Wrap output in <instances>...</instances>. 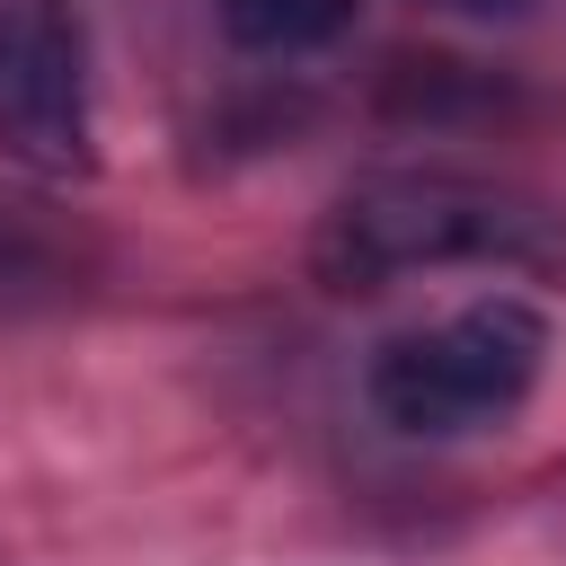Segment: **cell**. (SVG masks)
Here are the masks:
<instances>
[{
  "label": "cell",
  "mask_w": 566,
  "mask_h": 566,
  "mask_svg": "<svg viewBox=\"0 0 566 566\" xmlns=\"http://www.w3.org/2000/svg\"><path fill=\"white\" fill-rule=\"evenodd\" d=\"M548 371V318L522 301V292H486L433 327H407L371 354L363 371V398L380 424L398 433H478V424H504Z\"/></svg>",
  "instance_id": "cell-2"
},
{
  "label": "cell",
  "mask_w": 566,
  "mask_h": 566,
  "mask_svg": "<svg viewBox=\"0 0 566 566\" xmlns=\"http://www.w3.org/2000/svg\"><path fill=\"white\" fill-rule=\"evenodd\" d=\"M0 150L88 168V44L71 0H0Z\"/></svg>",
  "instance_id": "cell-3"
},
{
  "label": "cell",
  "mask_w": 566,
  "mask_h": 566,
  "mask_svg": "<svg viewBox=\"0 0 566 566\" xmlns=\"http://www.w3.org/2000/svg\"><path fill=\"white\" fill-rule=\"evenodd\" d=\"M354 9H363V0H221V27H230V44H248V53H310V44L345 35Z\"/></svg>",
  "instance_id": "cell-4"
},
{
  "label": "cell",
  "mask_w": 566,
  "mask_h": 566,
  "mask_svg": "<svg viewBox=\"0 0 566 566\" xmlns=\"http://www.w3.org/2000/svg\"><path fill=\"white\" fill-rule=\"evenodd\" d=\"M433 265H522L566 274V212L548 195L451 177V168H398L363 177L318 221V283L327 292H389Z\"/></svg>",
  "instance_id": "cell-1"
},
{
  "label": "cell",
  "mask_w": 566,
  "mask_h": 566,
  "mask_svg": "<svg viewBox=\"0 0 566 566\" xmlns=\"http://www.w3.org/2000/svg\"><path fill=\"white\" fill-rule=\"evenodd\" d=\"M433 9H451V18H513L522 0H433Z\"/></svg>",
  "instance_id": "cell-5"
}]
</instances>
